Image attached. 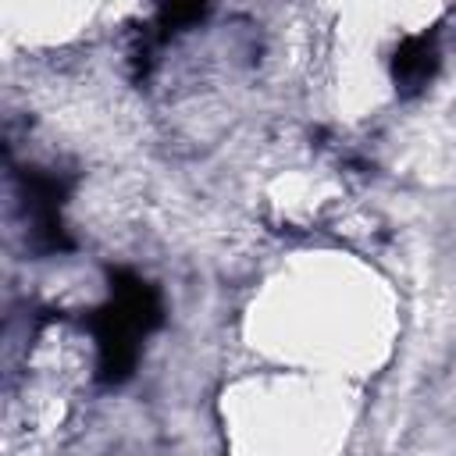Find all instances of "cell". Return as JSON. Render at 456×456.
Instances as JSON below:
<instances>
[{
	"label": "cell",
	"instance_id": "obj_1",
	"mask_svg": "<svg viewBox=\"0 0 456 456\" xmlns=\"http://www.w3.org/2000/svg\"><path fill=\"white\" fill-rule=\"evenodd\" d=\"M160 289L132 267H107V299L82 314L96 346V381L103 388L125 385L142 356V342L164 324Z\"/></svg>",
	"mask_w": 456,
	"mask_h": 456
},
{
	"label": "cell",
	"instance_id": "obj_2",
	"mask_svg": "<svg viewBox=\"0 0 456 456\" xmlns=\"http://www.w3.org/2000/svg\"><path fill=\"white\" fill-rule=\"evenodd\" d=\"M71 185H75L71 178L32 164L14 171L18 210L25 221V246L32 256H61L75 249V239L64 224V203L71 196Z\"/></svg>",
	"mask_w": 456,
	"mask_h": 456
},
{
	"label": "cell",
	"instance_id": "obj_3",
	"mask_svg": "<svg viewBox=\"0 0 456 456\" xmlns=\"http://www.w3.org/2000/svg\"><path fill=\"white\" fill-rule=\"evenodd\" d=\"M438 68H442V50H438V32H435V28L403 36L399 46L392 50V61H388L395 93H399L403 100L424 93V89L435 82Z\"/></svg>",
	"mask_w": 456,
	"mask_h": 456
},
{
	"label": "cell",
	"instance_id": "obj_4",
	"mask_svg": "<svg viewBox=\"0 0 456 456\" xmlns=\"http://www.w3.org/2000/svg\"><path fill=\"white\" fill-rule=\"evenodd\" d=\"M210 7H214V0H153V21L142 25V43L135 46L132 61L142 64V71H146L150 53L157 46H164L167 39H175L178 32L200 25L210 14Z\"/></svg>",
	"mask_w": 456,
	"mask_h": 456
}]
</instances>
